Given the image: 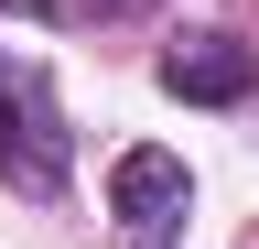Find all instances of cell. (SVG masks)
<instances>
[{
  "mask_svg": "<svg viewBox=\"0 0 259 249\" xmlns=\"http://www.w3.org/2000/svg\"><path fill=\"white\" fill-rule=\"evenodd\" d=\"M0 173H22L32 195H44V184L65 173V141H54V119L32 109V87H22L11 65H0Z\"/></svg>",
  "mask_w": 259,
  "mask_h": 249,
  "instance_id": "3",
  "label": "cell"
},
{
  "mask_svg": "<svg viewBox=\"0 0 259 249\" xmlns=\"http://www.w3.org/2000/svg\"><path fill=\"white\" fill-rule=\"evenodd\" d=\"M87 11H141V0H87Z\"/></svg>",
  "mask_w": 259,
  "mask_h": 249,
  "instance_id": "4",
  "label": "cell"
},
{
  "mask_svg": "<svg viewBox=\"0 0 259 249\" xmlns=\"http://www.w3.org/2000/svg\"><path fill=\"white\" fill-rule=\"evenodd\" d=\"M108 206L130 217V238H173V228H184V206H194V184H184V163H173V152H119Z\"/></svg>",
  "mask_w": 259,
  "mask_h": 249,
  "instance_id": "1",
  "label": "cell"
},
{
  "mask_svg": "<svg viewBox=\"0 0 259 249\" xmlns=\"http://www.w3.org/2000/svg\"><path fill=\"white\" fill-rule=\"evenodd\" d=\"M162 87H173V98H248V87H259V54L238 44V33H194V44H173V54H162Z\"/></svg>",
  "mask_w": 259,
  "mask_h": 249,
  "instance_id": "2",
  "label": "cell"
}]
</instances>
